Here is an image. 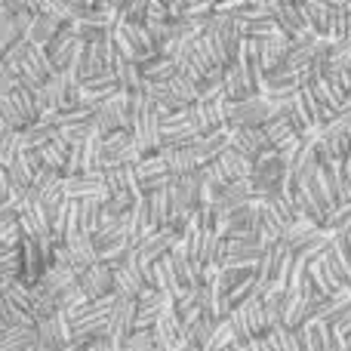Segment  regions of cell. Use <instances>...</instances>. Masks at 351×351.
I'll return each mask as SVG.
<instances>
[{"mask_svg":"<svg viewBox=\"0 0 351 351\" xmlns=\"http://www.w3.org/2000/svg\"><path fill=\"white\" fill-rule=\"evenodd\" d=\"M302 12L308 19L311 34L324 40H339L348 34V10L342 3H327V0H302Z\"/></svg>","mask_w":351,"mask_h":351,"instance_id":"1","label":"cell"},{"mask_svg":"<svg viewBox=\"0 0 351 351\" xmlns=\"http://www.w3.org/2000/svg\"><path fill=\"white\" fill-rule=\"evenodd\" d=\"M231 321V330H234V339L237 346L253 336H262L268 330V321H265V308H262V296H250L243 299L241 305H234L228 315Z\"/></svg>","mask_w":351,"mask_h":351,"instance_id":"2","label":"cell"},{"mask_svg":"<svg viewBox=\"0 0 351 351\" xmlns=\"http://www.w3.org/2000/svg\"><path fill=\"white\" fill-rule=\"evenodd\" d=\"M228 111H231V102L222 96V99H197V102H191L185 108V114L191 121V127L200 136H206L228 127Z\"/></svg>","mask_w":351,"mask_h":351,"instance_id":"3","label":"cell"},{"mask_svg":"<svg viewBox=\"0 0 351 351\" xmlns=\"http://www.w3.org/2000/svg\"><path fill=\"white\" fill-rule=\"evenodd\" d=\"M287 173H290V167L280 158V152L278 148H268V152H262L259 158L253 160V176H250V179H253L259 194H271V191H280Z\"/></svg>","mask_w":351,"mask_h":351,"instance_id":"4","label":"cell"},{"mask_svg":"<svg viewBox=\"0 0 351 351\" xmlns=\"http://www.w3.org/2000/svg\"><path fill=\"white\" fill-rule=\"evenodd\" d=\"M271 117V105L265 102L262 93L250 99H241V102H231V111H228V130L234 127H262V123Z\"/></svg>","mask_w":351,"mask_h":351,"instance_id":"5","label":"cell"},{"mask_svg":"<svg viewBox=\"0 0 351 351\" xmlns=\"http://www.w3.org/2000/svg\"><path fill=\"white\" fill-rule=\"evenodd\" d=\"M324 265L330 268L333 280L339 287H351V247H348V237L346 234H333L324 250Z\"/></svg>","mask_w":351,"mask_h":351,"instance_id":"6","label":"cell"},{"mask_svg":"<svg viewBox=\"0 0 351 351\" xmlns=\"http://www.w3.org/2000/svg\"><path fill=\"white\" fill-rule=\"evenodd\" d=\"M222 84H225V99H228V102H241V99H250V96H256V93L262 90L259 77L250 74L241 62H234V65L225 68Z\"/></svg>","mask_w":351,"mask_h":351,"instance_id":"7","label":"cell"},{"mask_svg":"<svg viewBox=\"0 0 351 351\" xmlns=\"http://www.w3.org/2000/svg\"><path fill=\"white\" fill-rule=\"evenodd\" d=\"M231 148H234L237 154H243L247 160H256L262 152H268V148H274V145L268 142L262 127H234L231 130Z\"/></svg>","mask_w":351,"mask_h":351,"instance_id":"8","label":"cell"},{"mask_svg":"<svg viewBox=\"0 0 351 351\" xmlns=\"http://www.w3.org/2000/svg\"><path fill=\"white\" fill-rule=\"evenodd\" d=\"M271 16H274V22H278V28H280V34L284 37L311 34L308 19H305L302 6H271Z\"/></svg>","mask_w":351,"mask_h":351,"instance_id":"9","label":"cell"},{"mask_svg":"<svg viewBox=\"0 0 351 351\" xmlns=\"http://www.w3.org/2000/svg\"><path fill=\"white\" fill-rule=\"evenodd\" d=\"M259 86H262V93H299V90H302L299 74L293 71L290 65H284V62H280L278 68H271V71L262 74Z\"/></svg>","mask_w":351,"mask_h":351,"instance_id":"10","label":"cell"},{"mask_svg":"<svg viewBox=\"0 0 351 351\" xmlns=\"http://www.w3.org/2000/svg\"><path fill=\"white\" fill-rule=\"evenodd\" d=\"M231 145V130H216V133H206L197 139V145H194V158H197V164H210V160H216L219 154L225 152V148Z\"/></svg>","mask_w":351,"mask_h":351,"instance_id":"11","label":"cell"},{"mask_svg":"<svg viewBox=\"0 0 351 351\" xmlns=\"http://www.w3.org/2000/svg\"><path fill=\"white\" fill-rule=\"evenodd\" d=\"M259 47V62H262V74L278 68L280 62L287 59V47H290V37L278 34V37H268V40H256Z\"/></svg>","mask_w":351,"mask_h":351,"instance_id":"12","label":"cell"},{"mask_svg":"<svg viewBox=\"0 0 351 351\" xmlns=\"http://www.w3.org/2000/svg\"><path fill=\"white\" fill-rule=\"evenodd\" d=\"M287 290H290V287H271V290H268V293H262V308H265L268 330H271V327H284Z\"/></svg>","mask_w":351,"mask_h":351,"instance_id":"13","label":"cell"},{"mask_svg":"<svg viewBox=\"0 0 351 351\" xmlns=\"http://www.w3.org/2000/svg\"><path fill=\"white\" fill-rule=\"evenodd\" d=\"M237 31H241V37H247V40H268V37L280 34V28H278L271 12H268V16L247 19V22H237Z\"/></svg>","mask_w":351,"mask_h":351,"instance_id":"14","label":"cell"},{"mask_svg":"<svg viewBox=\"0 0 351 351\" xmlns=\"http://www.w3.org/2000/svg\"><path fill=\"white\" fill-rule=\"evenodd\" d=\"M308 86H311V93L317 96V102H324L327 108H336V111H339V105H342V99H346V93H342L339 86H336L333 80L327 77V74H324V77H317V80H311Z\"/></svg>","mask_w":351,"mask_h":351,"instance_id":"15","label":"cell"},{"mask_svg":"<svg viewBox=\"0 0 351 351\" xmlns=\"http://www.w3.org/2000/svg\"><path fill=\"white\" fill-rule=\"evenodd\" d=\"M268 351H299V339H296V330L290 327H271L262 333Z\"/></svg>","mask_w":351,"mask_h":351,"instance_id":"16","label":"cell"},{"mask_svg":"<svg viewBox=\"0 0 351 351\" xmlns=\"http://www.w3.org/2000/svg\"><path fill=\"white\" fill-rule=\"evenodd\" d=\"M321 228L327 231L330 237H333V234H346V231L351 228V200H348V204H336L333 210L327 213V219L321 222Z\"/></svg>","mask_w":351,"mask_h":351,"instance_id":"17","label":"cell"},{"mask_svg":"<svg viewBox=\"0 0 351 351\" xmlns=\"http://www.w3.org/2000/svg\"><path fill=\"white\" fill-rule=\"evenodd\" d=\"M237 339H234V330H231V321L228 317H222V321H216V327H213L210 339H206L204 351H228L234 348Z\"/></svg>","mask_w":351,"mask_h":351,"instance_id":"18","label":"cell"},{"mask_svg":"<svg viewBox=\"0 0 351 351\" xmlns=\"http://www.w3.org/2000/svg\"><path fill=\"white\" fill-rule=\"evenodd\" d=\"M305 271H308V278L315 280V287H317V293H321V296H333L336 290H342V287L333 280V274H330V268L324 265V259H315L308 268H305Z\"/></svg>","mask_w":351,"mask_h":351,"instance_id":"19","label":"cell"},{"mask_svg":"<svg viewBox=\"0 0 351 351\" xmlns=\"http://www.w3.org/2000/svg\"><path fill=\"white\" fill-rule=\"evenodd\" d=\"M330 327H333V333H336V336H339V339H346V336L351 333V305H348V308H346V311H342V315H339V317H336V321H333V324H330Z\"/></svg>","mask_w":351,"mask_h":351,"instance_id":"20","label":"cell"},{"mask_svg":"<svg viewBox=\"0 0 351 351\" xmlns=\"http://www.w3.org/2000/svg\"><path fill=\"white\" fill-rule=\"evenodd\" d=\"M237 351H268V346H265V339H262V336H253V339L241 342Z\"/></svg>","mask_w":351,"mask_h":351,"instance_id":"21","label":"cell"},{"mask_svg":"<svg viewBox=\"0 0 351 351\" xmlns=\"http://www.w3.org/2000/svg\"><path fill=\"white\" fill-rule=\"evenodd\" d=\"M339 123H342L346 130H351V102H346V105L339 108Z\"/></svg>","mask_w":351,"mask_h":351,"instance_id":"22","label":"cell"},{"mask_svg":"<svg viewBox=\"0 0 351 351\" xmlns=\"http://www.w3.org/2000/svg\"><path fill=\"white\" fill-rule=\"evenodd\" d=\"M268 3L271 6H299L302 0H268Z\"/></svg>","mask_w":351,"mask_h":351,"instance_id":"23","label":"cell"},{"mask_svg":"<svg viewBox=\"0 0 351 351\" xmlns=\"http://www.w3.org/2000/svg\"><path fill=\"white\" fill-rule=\"evenodd\" d=\"M342 342H346V351H351V333L346 336V339H342Z\"/></svg>","mask_w":351,"mask_h":351,"instance_id":"24","label":"cell"},{"mask_svg":"<svg viewBox=\"0 0 351 351\" xmlns=\"http://www.w3.org/2000/svg\"><path fill=\"white\" fill-rule=\"evenodd\" d=\"M346 237H348V247H351V228H348V231H346Z\"/></svg>","mask_w":351,"mask_h":351,"instance_id":"25","label":"cell"},{"mask_svg":"<svg viewBox=\"0 0 351 351\" xmlns=\"http://www.w3.org/2000/svg\"><path fill=\"white\" fill-rule=\"evenodd\" d=\"M348 158H351V152H348Z\"/></svg>","mask_w":351,"mask_h":351,"instance_id":"26","label":"cell"}]
</instances>
